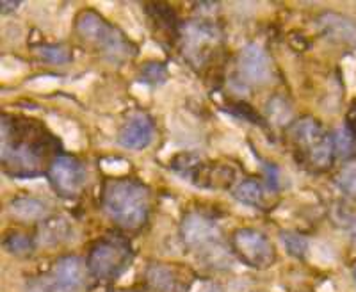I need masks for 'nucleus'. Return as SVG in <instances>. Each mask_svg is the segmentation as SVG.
Instances as JSON below:
<instances>
[{"label": "nucleus", "instance_id": "26", "mask_svg": "<svg viewBox=\"0 0 356 292\" xmlns=\"http://www.w3.org/2000/svg\"><path fill=\"white\" fill-rule=\"evenodd\" d=\"M2 13H9V11H15V9L20 6V2H2Z\"/></svg>", "mask_w": 356, "mask_h": 292}, {"label": "nucleus", "instance_id": "27", "mask_svg": "<svg viewBox=\"0 0 356 292\" xmlns=\"http://www.w3.org/2000/svg\"><path fill=\"white\" fill-rule=\"evenodd\" d=\"M207 292H225V291H222V289L219 287V285H211V287L207 289Z\"/></svg>", "mask_w": 356, "mask_h": 292}, {"label": "nucleus", "instance_id": "7", "mask_svg": "<svg viewBox=\"0 0 356 292\" xmlns=\"http://www.w3.org/2000/svg\"><path fill=\"white\" fill-rule=\"evenodd\" d=\"M50 179L61 195L72 196L77 195L81 187L84 186L86 173L75 159L59 157L54 161L52 168H50Z\"/></svg>", "mask_w": 356, "mask_h": 292}, {"label": "nucleus", "instance_id": "5", "mask_svg": "<svg viewBox=\"0 0 356 292\" xmlns=\"http://www.w3.org/2000/svg\"><path fill=\"white\" fill-rule=\"evenodd\" d=\"M129 264V252L118 244H100L91 252L88 260V268L95 278L111 280L118 276Z\"/></svg>", "mask_w": 356, "mask_h": 292}, {"label": "nucleus", "instance_id": "1", "mask_svg": "<svg viewBox=\"0 0 356 292\" xmlns=\"http://www.w3.org/2000/svg\"><path fill=\"white\" fill-rule=\"evenodd\" d=\"M106 209L118 225L139 227L148 212V191L139 184L114 182L106 193Z\"/></svg>", "mask_w": 356, "mask_h": 292}, {"label": "nucleus", "instance_id": "11", "mask_svg": "<svg viewBox=\"0 0 356 292\" xmlns=\"http://www.w3.org/2000/svg\"><path fill=\"white\" fill-rule=\"evenodd\" d=\"M319 27L326 38L339 43L356 45V22L339 13H324L319 17Z\"/></svg>", "mask_w": 356, "mask_h": 292}, {"label": "nucleus", "instance_id": "8", "mask_svg": "<svg viewBox=\"0 0 356 292\" xmlns=\"http://www.w3.org/2000/svg\"><path fill=\"white\" fill-rule=\"evenodd\" d=\"M239 70L251 84H266L271 79V63L259 43H248L239 56Z\"/></svg>", "mask_w": 356, "mask_h": 292}, {"label": "nucleus", "instance_id": "19", "mask_svg": "<svg viewBox=\"0 0 356 292\" xmlns=\"http://www.w3.org/2000/svg\"><path fill=\"white\" fill-rule=\"evenodd\" d=\"M353 146H355V141H353V136L348 127H339L335 130V138H333V148H335L337 154L340 157H348V155H351Z\"/></svg>", "mask_w": 356, "mask_h": 292}, {"label": "nucleus", "instance_id": "18", "mask_svg": "<svg viewBox=\"0 0 356 292\" xmlns=\"http://www.w3.org/2000/svg\"><path fill=\"white\" fill-rule=\"evenodd\" d=\"M235 198L239 202L248 203V205H257V203L262 202V187L257 182H243L237 186L235 189Z\"/></svg>", "mask_w": 356, "mask_h": 292}, {"label": "nucleus", "instance_id": "22", "mask_svg": "<svg viewBox=\"0 0 356 292\" xmlns=\"http://www.w3.org/2000/svg\"><path fill=\"white\" fill-rule=\"evenodd\" d=\"M38 54L43 57L44 61L54 63V65H65V63L70 61L68 50L63 49V47H41V49L38 50Z\"/></svg>", "mask_w": 356, "mask_h": 292}, {"label": "nucleus", "instance_id": "24", "mask_svg": "<svg viewBox=\"0 0 356 292\" xmlns=\"http://www.w3.org/2000/svg\"><path fill=\"white\" fill-rule=\"evenodd\" d=\"M22 72H24V63L18 61V59H13V57H2V61H0V75H2V79L17 77Z\"/></svg>", "mask_w": 356, "mask_h": 292}, {"label": "nucleus", "instance_id": "6", "mask_svg": "<svg viewBox=\"0 0 356 292\" xmlns=\"http://www.w3.org/2000/svg\"><path fill=\"white\" fill-rule=\"evenodd\" d=\"M180 234L187 246L196 250H211L219 241V228L212 219L200 214H189L184 219Z\"/></svg>", "mask_w": 356, "mask_h": 292}, {"label": "nucleus", "instance_id": "12", "mask_svg": "<svg viewBox=\"0 0 356 292\" xmlns=\"http://www.w3.org/2000/svg\"><path fill=\"white\" fill-rule=\"evenodd\" d=\"M9 212L22 221H34L47 216V205L38 198H17L9 203Z\"/></svg>", "mask_w": 356, "mask_h": 292}, {"label": "nucleus", "instance_id": "14", "mask_svg": "<svg viewBox=\"0 0 356 292\" xmlns=\"http://www.w3.org/2000/svg\"><path fill=\"white\" fill-rule=\"evenodd\" d=\"M70 234V225L66 219L63 218H52L47 219L41 225V241L44 244H59L63 241L68 239Z\"/></svg>", "mask_w": 356, "mask_h": 292}, {"label": "nucleus", "instance_id": "15", "mask_svg": "<svg viewBox=\"0 0 356 292\" xmlns=\"http://www.w3.org/2000/svg\"><path fill=\"white\" fill-rule=\"evenodd\" d=\"M266 114L267 120H269L273 125H285V123L291 122L292 118V107L285 98L273 97L271 100L267 102Z\"/></svg>", "mask_w": 356, "mask_h": 292}, {"label": "nucleus", "instance_id": "25", "mask_svg": "<svg viewBox=\"0 0 356 292\" xmlns=\"http://www.w3.org/2000/svg\"><path fill=\"white\" fill-rule=\"evenodd\" d=\"M102 168L109 175H123L129 171V163H125L122 159H104Z\"/></svg>", "mask_w": 356, "mask_h": 292}, {"label": "nucleus", "instance_id": "2", "mask_svg": "<svg viewBox=\"0 0 356 292\" xmlns=\"http://www.w3.org/2000/svg\"><path fill=\"white\" fill-rule=\"evenodd\" d=\"M234 246L244 264L255 269H266L273 264L275 252H273L271 243L257 230L243 228L237 230L234 236Z\"/></svg>", "mask_w": 356, "mask_h": 292}, {"label": "nucleus", "instance_id": "3", "mask_svg": "<svg viewBox=\"0 0 356 292\" xmlns=\"http://www.w3.org/2000/svg\"><path fill=\"white\" fill-rule=\"evenodd\" d=\"M49 292H86L88 273L79 257H65L54 266L47 282Z\"/></svg>", "mask_w": 356, "mask_h": 292}, {"label": "nucleus", "instance_id": "29", "mask_svg": "<svg viewBox=\"0 0 356 292\" xmlns=\"http://www.w3.org/2000/svg\"><path fill=\"white\" fill-rule=\"evenodd\" d=\"M353 276H355V280H356V268H355V271H353Z\"/></svg>", "mask_w": 356, "mask_h": 292}, {"label": "nucleus", "instance_id": "17", "mask_svg": "<svg viewBox=\"0 0 356 292\" xmlns=\"http://www.w3.org/2000/svg\"><path fill=\"white\" fill-rule=\"evenodd\" d=\"M49 122H50V125L54 127V130L61 134V138L65 139L66 145L73 146V148H75V146H79V143H81V134H79L77 127L73 125L72 122L59 118V116H50Z\"/></svg>", "mask_w": 356, "mask_h": 292}, {"label": "nucleus", "instance_id": "20", "mask_svg": "<svg viewBox=\"0 0 356 292\" xmlns=\"http://www.w3.org/2000/svg\"><path fill=\"white\" fill-rule=\"evenodd\" d=\"M4 248L11 255H27L33 252V241L22 234H13L4 241Z\"/></svg>", "mask_w": 356, "mask_h": 292}, {"label": "nucleus", "instance_id": "10", "mask_svg": "<svg viewBox=\"0 0 356 292\" xmlns=\"http://www.w3.org/2000/svg\"><path fill=\"white\" fill-rule=\"evenodd\" d=\"M154 139V123L148 116L138 114L125 123L120 132V145L129 150H143Z\"/></svg>", "mask_w": 356, "mask_h": 292}, {"label": "nucleus", "instance_id": "16", "mask_svg": "<svg viewBox=\"0 0 356 292\" xmlns=\"http://www.w3.org/2000/svg\"><path fill=\"white\" fill-rule=\"evenodd\" d=\"M280 239H282V244L285 246V250L292 257H298V259H303L308 253V250H310V243H308L307 237L300 236V234H294V232H284Z\"/></svg>", "mask_w": 356, "mask_h": 292}, {"label": "nucleus", "instance_id": "4", "mask_svg": "<svg viewBox=\"0 0 356 292\" xmlns=\"http://www.w3.org/2000/svg\"><path fill=\"white\" fill-rule=\"evenodd\" d=\"M292 134L301 145L307 146L312 163H316L317 166H328L332 161L333 143L314 120H301L296 123Z\"/></svg>", "mask_w": 356, "mask_h": 292}, {"label": "nucleus", "instance_id": "21", "mask_svg": "<svg viewBox=\"0 0 356 292\" xmlns=\"http://www.w3.org/2000/svg\"><path fill=\"white\" fill-rule=\"evenodd\" d=\"M337 182H339V187L346 195L356 196V163L349 164V166L340 171Z\"/></svg>", "mask_w": 356, "mask_h": 292}, {"label": "nucleus", "instance_id": "28", "mask_svg": "<svg viewBox=\"0 0 356 292\" xmlns=\"http://www.w3.org/2000/svg\"><path fill=\"white\" fill-rule=\"evenodd\" d=\"M351 237H353V241H355V244H356V221H355V223H353V228H351Z\"/></svg>", "mask_w": 356, "mask_h": 292}, {"label": "nucleus", "instance_id": "13", "mask_svg": "<svg viewBox=\"0 0 356 292\" xmlns=\"http://www.w3.org/2000/svg\"><path fill=\"white\" fill-rule=\"evenodd\" d=\"M148 280L152 282L155 289L162 292H182V285H180L177 276L162 266H152L148 269Z\"/></svg>", "mask_w": 356, "mask_h": 292}, {"label": "nucleus", "instance_id": "9", "mask_svg": "<svg viewBox=\"0 0 356 292\" xmlns=\"http://www.w3.org/2000/svg\"><path fill=\"white\" fill-rule=\"evenodd\" d=\"M77 29L82 38H86L89 41H95L98 45H104L106 49L113 50V52L122 47L120 38L116 34H113V31L107 27L106 22L102 20L97 13H82L81 17H79Z\"/></svg>", "mask_w": 356, "mask_h": 292}, {"label": "nucleus", "instance_id": "23", "mask_svg": "<svg viewBox=\"0 0 356 292\" xmlns=\"http://www.w3.org/2000/svg\"><path fill=\"white\" fill-rule=\"evenodd\" d=\"M59 86V79L50 77V75H43V77H34L33 81L27 82V88L38 93H49L54 91Z\"/></svg>", "mask_w": 356, "mask_h": 292}]
</instances>
